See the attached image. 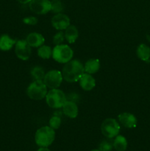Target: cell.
Instances as JSON below:
<instances>
[{
  "label": "cell",
  "mask_w": 150,
  "mask_h": 151,
  "mask_svg": "<svg viewBox=\"0 0 150 151\" xmlns=\"http://www.w3.org/2000/svg\"><path fill=\"white\" fill-rule=\"evenodd\" d=\"M84 73V66L78 60H72L66 63L62 70L63 78L69 83L79 81Z\"/></svg>",
  "instance_id": "obj_1"
},
{
  "label": "cell",
  "mask_w": 150,
  "mask_h": 151,
  "mask_svg": "<svg viewBox=\"0 0 150 151\" xmlns=\"http://www.w3.org/2000/svg\"><path fill=\"white\" fill-rule=\"evenodd\" d=\"M55 138V132L50 126H44L35 133V141L41 147H47L52 144Z\"/></svg>",
  "instance_id": "obj_2"
},
{
  "label": "cell",
  "mask_w": 150,
  "mask_h": 151,
  "mask_svg": "<svg viewBox=\"0 0 150 151\" xmlns=\"http://www.w3.org/2000/svg\"><path fill=\"white\" fill-rule=\"evenodd\" d=\"M74 55V52L66 44L56 45L52 50V58L60 63H66L70 61Z\"/></svg>",
  "instance_id": "obj_3"
},
{
  "label": "cell",
  "mask_w": 150,
  "mask_h": 151,
  "mask_svg": "<svg viewBox=\"0 0 150 151\" xmlns=\"http://www.w3.org/2000/svg\"><path fill=\"white\" fill-rule=\"evenodd\" d=\"M66 97L63 91L58 88L51 89L46 96L47 105L51 109H60L66 102Z\"/></svg>",
  "instance_id": "obj_4"
},
{
  "label": "cell",
  "mask_w": 150,
  "mask_h": 151,
  "mask_svg": "<svg viewBox=\"0 0 150 151\" xmlns=\"http://www.w3.org/2000/svg\"><path fill=\"white\" fill-rule=\"evenodd\" d=\"M47 87L43 81H35L26 89V94L34 100H41L46 96Z\"/></svg>",
  "instance_id": "obj_5"
},
{
  "label": "cell",
  "mask_w": 150,
  "mask_h": 151,
  "mask_svg": "<svg viewBox=\"0 0 150 151\" xmlns=\"http://www.w3.org/2000/svg\"><path fill=\"white\" fill-rule=\"evenodd\" d=\"M120 128L119 122L113 118L104 119L101 125V133L107 139H113L119 135Z\"/></svg>",
  "instance_id": "obj_6"
},
{
  "label": "cell",
  "mask_w": 150,
  "mask_h": 151,
  "mask_svg": "<svg viewBox=\"0 0 150 151\" xmlns=\"http://www.w3.org/2000/svg\"><path fill=\"white\" fill-rule=\"evenodd\" d=\"M63 79L62 72L58 70H51L45 74L43 81L46 87L49 88L50 89H53L57 88L60 86Z\"/></svg>",
  "instance_id": "obj_7"
},
{
  "label": "cell",
  "mask_w": 150,
  "mask_h": 151,
  "mask_svg": "<svg viewBox=\"0 0 150 151\" xmlns=\"http://www.w3.org/2000/svg\"><path fill=\"white\" fill-rule=\"evenodd\" d=\"M29 6L33 13L38 15L46 14L51 10V1L49 0H32Z\"/></svg>",
  "instance_id": "obj_8"
},
{
  "label": "cell",
  "mask_w": 150,
  "mask_h": 151,
  "mask_svg": "<svg viewBox=\"0 0 150 151\" xmlns=\"http://www.w3.org/2000/svg\"><path fill=\"white\" fill-rule=\"evenodd\" d=\"M15 52L20 60H26L31 55V47L26 40H19L16 41Z\"/></svg>",
  "instance_id": "obj_9"
},
{
  "label": "cell",
  "mask_w": 150,
  "mask_h": 151,
  "mask_svg": "<svg viewBox=\"0 0 150 151\" xmlns=\"http://www.w3.org/2000/svg\"><path fill=\"white\" fill-rule=\"evenodd\" d=\"M51 24L57 30L66 29L70 25V19L63 13H57L51 19Z\"/></svg>",
  "instance_id": "obj_10"
},
{
  "label": "cell",
  "mask_w": 150,
  "mask_h": 151,
  "mask_svg": "<svg viewBox=\"0 0 150 151\" xmlns=\"http://www.w3.org/2000/svg\"><path fill=\"white\" fill-rule=\"evenodd\" d=\"M118 119L120 123L125 128H133L137 125V119L132 114L124 112L118 116Z\"/></svg>",
  "instance_id": "obj_11"
},
{
  "label": "cell",
  "mask_w": 150,
  "mask_h": 151,
  "mask_svg": "<svg viewBox=\"0 0 150 151\" xmlns=\"http://www.w3.org/2000/svg\"><path fill=\"white\" fill-rule=\"evenodd\" d=\"M63 112L66 116L74 119L78 115V107L76 103L71 100H66L65 104L63 105Z\"/></svg>",
  "instance_id": "obj_12"
},
{
  "label": "cell",
  "mask_w": 150,
  "mask_h": 151,
  "mask_svg": "<svg viewBox=\"0 0 150 151\" xmlns=\"http://www.w3.org/2000/svg\"><path fill=\"white\" fill-rule=\"evenodd\" d=\"M80 86L85 91H91L95 87L96 81L92 75L88 73H84L79 80Z\"/></svg>",
  "instance_id": "obj_13"
},
{
  "label": "cell",
  "mask_w": 150,
  "mask_h": 151,
  "mask_svg": "<svg viewBox=\"0 0 150 151\" xmlns=\"http://www.w3.org/2000/svg\"><path fill=\"white\" fill-rule=\"evenodd\" d=\"M26 42L31 47H40L45 42V38L38 32H31L26 36Z\"/></svg>",
  "instance_id": "obj_14"
},
{
  "label": "cell",
  "mask_w": 150,
  "mask_h": 151,
  "mask_svg": "<svg viewBox=\"0 0 150 151\" xmlns=\"http://www.w3.org/2000/svg\"><path fill=\"white\" fill-rule=\"evenodd\" d=\"M16 44V40L10 38L7 34H4L0 37V50L8 51Z\"/></svg>",
  "instance_id": "obj_15"
},
{
  "label": "cell",
  "mask_w": 150,
  "mask_h": 151,
  "mask_svg": "<svg viewBox=\"0 0 150 151\" xmlns=\"http://www.w3.org/2000/svg\"><path fill=\"white\" fill-rule=\"evenodd\" d=\"M100 68V62L99 59L96 58H91L88 60V61L85 63V66H84V69H85V72L90 74H94L96 72H98Z\"/></svg>",
  "instance_id": "obj_16"
},
{
  "label": "cell",
  "mask_w": 150,
  "mask_h": 151,
  "mask_svg": "<svg viewBox=\"0 0 150 151\" xmlns=\"http://www.w3.org/2000/svg\"><path fill=\"white\" fill-rule=\"evenodd\" d=\"M65 38L67 40L69 44H73L77 39L79 36V32L77 29L74 25H69L66 29V32L64 33Z\"/></svg>",
  "instance_id": "obj_17"
},
{
  "label": "cell",
  "mask_w": 150,
  "mask_h": 151,
  "mask_svg": "<svg viewBox=\"0 0 150 151\" xmlns=\"http://www.w3.org/2000/svg\"><path fill=\"white\" fill-rule=\"evenodd\" d=\"M137 55L143 61L149 62L150 59V48L144 44H140L137 48Z\"/></svg>",
  "instance_id": "obj_18"
},
{
  "label": "cell",
  "mask_w": 150,
  "mask_h": 151,
  "mask_svg": "<svg viewBox=\"0 0 150 151\" xmlns=\"http://www.w3.org/2000/svg\"><path fill=\"white\" fill-rule=\"evenodd\" d=\"M127 145L126 139L121 135L116 136L113 140V147L117 151H125L127 148Z\"/></svg>",
  "instance_id": "obj_19"
},
{
  "label": "cell",
  "mask_w": 150,
  "mask_h": 151,
  "mask_svg": "<svg viewBox=\"0 0 150 151\" xmlns=\"http://www.w3.org/2000/svg\"><path fill=\"white\" fill-rule=\"evenodd\" d=\"M38 55L42 59H49L52 55V50L49 46L42 45L38 48Z\"/></svg>",
  "instance_id": "obj_20"
},
{
  "label": "cell",
  "mask_w": 150,
  "mask_h": 151,
  "mask_svg": "<svg viewBox=\"0 0 150 151\" xmlns=\"http://www.w3.org/2000/svg\"><path fill=\"white\" fill-rule=\"evenodd\" d=\"M31 75L35 81H43L45 76V72L42 67L35 66L31 71Z\"/></svg>",
  "instance_id": "obj_21"
},
{
  "label": "cell",
  "mask_w": 150,
  "mask_h": 151,
  "mask_svg": "<svg viewBox=\"0 0 150 151\" xmlns=\"http://www.w3.org/2000/svg\"><path fill=\"white\" fill-rule=\"evenodd\" d=\"M63 10V3L60 0H52L51 1V11L54 13H60Z\"/></svg>",
  "instance_id": "obj_22"
},
{
  "label": "cell",
  "mask_w": 150,
  "mask_h": 151,
  "mask_svg": "<svg viewBox=\"0 0 150 151\" xmlns=\"http://www.w3.org/2000/svg\"><path fill=\"white\" fill-rule=\"evenodd\" d=\"M61 125V118L58 115L54 114L49 119V126L54 130L58 129Z\"/></svg>",
  "instance_id": "obj_23"
},
{
  "label": "cell",
  "mask_w": 150,
  "mask_h": 151,
  "mask_svg": "<svg viewBox=\"0 0 150 151\" xmlns=\"http://www.w3.org/2000/svg\"><path fill=\"white\" fill-rule=\"evenodd\" d=\"M113 147V141L112 142L110 139H104L100 143L99 150L101 151H110Z\"/></svg>",
  "instance_id": "obj_24"
},
{
  "label": "cell",
  "mask_w": 150,
  "mask_h": 151,
  "mask_svg": "<svg viewBox=\"0 0 150 151\" xmlns=\"http://www.w3.org/2000/svg\"><path fill=\"white\" fill-rule=\"evenodd\" d=\"M65 38V35L63 32H59L54 35L53 37V43L55 45H60L62 44Z\"/></svg>",
  "instance_id": "obj_25"
},
{
  "label": "cell",
  "mask_w": 150,
  "mask_h": 151,
  "mask_svg": "<svg viewBox=\"0 0 150 151\" xmlns=\"http://www.w3.org/2000/svg\"><path fill=\"white\" fill-rule=\"evenodd\" d=\"M38 22V19L36 17H34V16H29V17H26L23 19L24 23L28 25H35L37 24Z\"/></svg>",
  "instance_id": "obj_26"
},
{
  "label": "cell",
  "mask_w": 150,
  "mask_h": 151,
  "mask_svg": "<svg viewBox=\"0 0 150 151\" xmlns=\"http://www.w3.org/2000/svg\"><path fill=\"white\" fill-rule=\"evenodd\" d=\"M16 1H18L19 2H20V3H21V4H27V3L30 2L32 0H16Z\"/></svg>",
  "instance_id": "obj_27"
},
{
  "label": "cell",
  "mask_w": 150,
  "mask_h": 151,
  "mask_svg": "<svg viewBox=\"0 0 150 151\" xmlns=\"http://www.w3.org/2000/svg\"><path fill=\"white\" fill-rule=\"evenodd\" d=\"M38 151H51V150H49V149L46 148V147H41L40 149H38Z\"/></svg>",
  "instance_id": "obj_28"
},
{
  "label": "cell",
  "mask_w": 150,
  "mask_h": 151,
  "mask_svg": "<svg viewBox=\"0 0 150 151\" xmlns=\"http://www.w3.org/2000/svg\"><path fill=\"white\" fill-rule=\"evenodd\" d=\"M91 151H101L100 150H96H96H91Z\"/></svg>",
  "instance_id": "obj_29"
}]
</instances>
